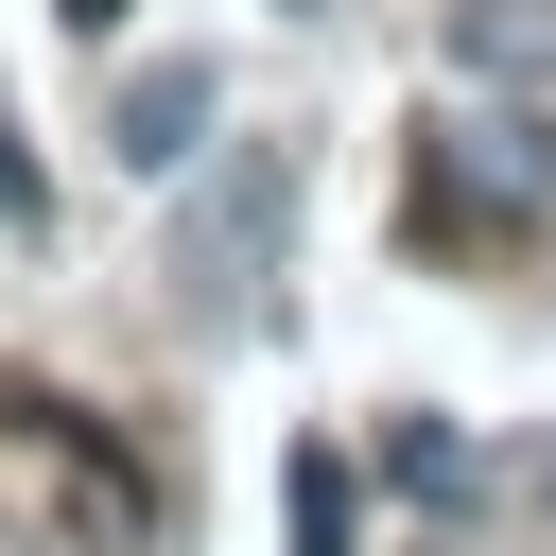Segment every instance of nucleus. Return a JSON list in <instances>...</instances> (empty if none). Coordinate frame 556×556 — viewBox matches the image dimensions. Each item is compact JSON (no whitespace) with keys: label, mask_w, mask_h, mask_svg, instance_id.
Masks as SVG:
<instances>
[{"label":"nucleus","mask_w":556,"mask_h":556,"mask_svg":"<svg viewBox=\"0 0 556 556\" xmlns=\"http://www.w3.org/2000/svg\"><path fill=\"white\" fill-rule=\"evenodd\" d=\"M278 243H295V156H278V139H243V156L208 174L191 243H174V295H191L208 330H243V313L278 295Z\"/></svg>","instance_id":"1"},{"label":"nucleus","mask_w":556,"mask_h":556,"mask_svg":"<svg viewBox=\"0 0 556 556\" xmlns=\"http://www.w3.org/2000/svg\"><path fill=\"white\" fill-rule=\"evenodd\" d=\"M208 122H226L208 52H156V70H122V104H104V156H122V174H191Z\"/></svg>","instance_id":"2"},{"label":"nucleus","mask_w":556,"mask_h":556,"mask_svg":"<svg viewBox=\"0 0 556 556\" xmlns=\"http://www.w3.org/2000/svg\"><path fill=\"white\" fill-rule=\"evenodd\" d=\"M452 70L504 104H556V0H452Z\"/></svg>","instance_id":"3"},{"label":"nucleus","mask_w":556,"mask_h":556,"mask_svg":"<svg viewBox=\"0 0 556 556\" xmlns=\"http://www.w3.org/2000/svg\"><path fill=\"white\" fill-rule=\"evenodd\" d=\"M278 521H295V556H365V486H348V452H330V434L278 469Z\"/></svg>","instance_id":"4"},{"label":"nucleus","mask_w":556,"mask_h":556,"mask_svg":"<svg viewBox=\"0 0 556 556\" xmlns=\"http://www.w3.org/2000/svg\"><path fill=\"white\" fill-rule=\"evenodd\" d=\"M469 174H486V208H504V226L556 191V156H539V122H521V104H504V122H469Z\"/></svg>","instance_id":"5"},{"label":"nucleus","mask_w":556,"mask_h":556,"mask_svg":"<svg viewBox=\"0 0 556 556\" xmlns=\"http://www.w3.org/2000/svg\"><path fill=\"white\" fill-rule=\"evenodd\" d=\"M382 469H400L417 504H469V452H452V434H382Z\"/></svg>","instance_id":"6"},{"label":"nucleus","mask_w":556,"mask_h":556,"mask_svg":"<svg viewBox=\"0 0 556 556\" xmlns=\"http://www.w3.org/2000/svg\"><path fill=\"white\" fill-rule=\"evenodd\" d=\"M0 226H35V156L17 139H0Z\"/></svg>","instance_id":"7"},{"label":"nucleus","mask_w":556,"mask_h":556,"mask_svg":"<svg viewBox=\"0 0 556 556\" xmlns=\"http://www.w3.org/2000/svg\"><path fill=\"white\" fill-rule=\"evenodd\" d=\"M52 17H70V35H104V17H122V0H52Z\"/></svg>","instance_id":"8"},{"label":"nucleus","mask_w":556,"mask_h":556,"mask_svg":"<svg viewBox=\"0 0 556 556\" xmlns=\"http://www.w3.org/2000/svg\"><path fill=\"white\" fill-rule=\"evenodd\" d=\"M521 486H539V504H556V452H539V469H521Z\"/></svg>","instance_id":"9"}]
</instances>
